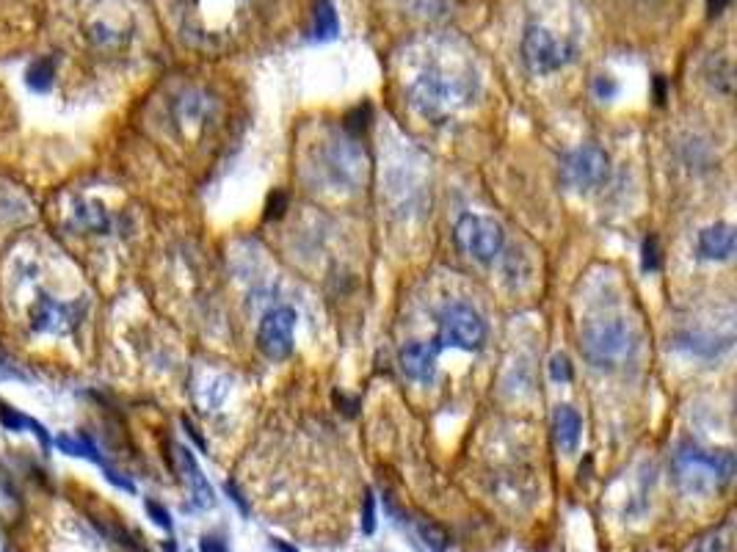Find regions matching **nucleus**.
Returning a JSON list of instances; mask_svg holds the SVG:
<instances>
[{"mask_svg":"<svg viewBox=\"0 0 737 552\" xmlns=\"http://www.w3.org/2000/svg\"><path fill=\"white\" fill-rule=\"evenodd\" d=\"M70 227L78 232H103L111 230V216L105 213V207L100 202H78V205L70 210Z\"/></svg>","mask_w":737,"mask_h":552,"instance_id":"nucleus-14","label":"nucleus"},{"mask_svg":"<svg viewBox=\"0 0 737 552\" xmlns=\"http://www.w3.org/2000/svg\"><path fill=\"white\" fill-rule=\"evenodd\" d=\"M174 456L180 461V470L185 472V481L191 483V492H194V500L202 508L213 506V489H210L208 478L202 475L199 464H196L194 453L188 448H174Z\"/></svg>","mask_w":737,"mask_h":552,"instance_id":"nucleus-15","label":"nucleus"},{"mask_svg":"<svg viewBox=\"0 0 737 552\" xmlns=\"http://www.w3.org/2000/svg\"><path fill=\"white\" fill-rule=\"evenodd\" d=\"M202 552H227L224 550V544L216 539H202Z\"/></svg>","mask_w":737,"mask_h":552,"instance_id":"nucleus-28","label":"nucleus"},{"mask_svg":"<svg viewBox=\"0 0 737 552\" xmlns=\"http://www.w3.org/2000/svg\"><path fill=\"white\" fill-rule=\"evenodd\" d=\"M608 166H611V161H608L605 150H599L597 144H583V147L566 152L561 158V180L575 191H591V188L605 183Z\"/></svg>","mask_w":737,"mask_h":552,"instance_id":"nucleus-5","label":"nucleus"},{"mask_svg":"<svg viewBox=\"0 0 737 552\" xmlns=\"http://www.w3.org/2000/svg\"><path fill=\"white\" fill-rule=\"evenodd\" d=\"M252 0H188L185 31L202 45H224L246 28Z\"/></svg>","mask_w":737,"mask_h":552,"instance_id":"nucleus-2","label":"nucleus"},{"mask_svg":"<svg viewBox=\"0 0 737 552\" xmlns=\"http://www.w3.org/2000/svg\"><path fill=\"white\" fill-rule=\"evenodd\" d=\"M86 39L94 47H100V50H119V47L127 45L130 31L122 28V25L111 23V20H105V17H97V20L86 25Z\"/></svg>","mask_w":737,"mask_h":552,"instance_id":"nucleus-17","label":"nucleus"},{"mask_svg":"<svg viewBox=\"0 0 737 552\" xmlns=\"http://www.w3.org/2000/svg\"><path fill=\"white\" fill-rule=\"evenodd\" d=\"M677 481L688 495L715 492L735 475V456L729 450H704L699 445H682L674 456Z\"/></svg>","mask_w":737,"mask_h":552,"instance_id":"nucleus-3","label":"nucleus"},{"mask_svg":"<svg viewBox=\"0 0 737 552\" xmlns=\"http://www.w3.org/2000/svg\"><path fill=\"white\" fill-rule=\"evenodd\" d=\"M147 514L152 517V522L155 525H161V528H172V517H169V511L166 508H161L158 503H152V500H147Z\"/></svg>","mask_w":737,"mask_h":552,"instance_id":"nucleus-26","label":"nucleus"},{"mask_svg":"<svg viewBox=\"0 0 737 552\" xmlns=\"http://www.w3.org/2000/svg\"><path fill=\"white\" fill-rule=\"evenodd\" d=\"M693 552H735V525L724 522L721 528L710 530L707 536L696 541Z\"/></svg>","mask_w":737,"mask_h":552,"instance_id":"nucleus-20","label":"nucleus"},{"mask_svg":"<svg viewBox=\"0 0 737 552\" xmlns=\"http://www.w3.org/2000/svg\"><path fill=\"white\" fill-rule=\"evenodd\" d=\"M473 89L475 81L470 75L439 67V64H428L415 75L409 94H412V105L420 114L437 119V116H445L470 103Z\"/></svg>","mask_w":737,"mask_h":552,"instance_id":"nucleus-1","label":"nucleus"},{"mask_svg":"<svg viewBox=\"0 0 737 552\" xmlns=\"http://www.w3.org/2000/svg\"><path fill=\"white\" fill-rule=\"evenodd\" d=\"M550 376H553V381H572V365L564 354H555L550 359Z\"/></svg>","mask_w":737,"mask_h":552,"instance_id":"nucleus-22","label":"nucleus"},{"mask_svg":"<svg viewBox=\"0 0 737 552\" xmlns=\"http://www.w3.org/2000/svg\"><path fill=\"white\" fill-rule=\"evenodd\" d=\"M644 271H657V241L646 238L644 241Z\"/></svg>","mask_w":737,"mask_h":552,"instance_id":"nucleus-27","label":"nucleus"},{"mask_svg":"<svg viewBox=\"0 0 737 552\" xmlns=\"http://www.w3.org/2000/svg\"><path fill=\"white\" fill-rule=\"evenodd\" d=\"M53 81H56V61L50 56L36 58L28 64L25 69V86L36 94H47L53 89Z\"/></svg>","mask_w":737,"mask_h":552,"instance_id":"nucleus-19","label":"nucleus"},{"mask_svg":"<svg viewBox=\"0 0 737 552\" xmlns=\"http://www.w3.org/2000/svg\"><path fill=\"white\" fill-rule=\"evenodd\" d=\"M522 56H525V64L530 67V72L547 75V72L564 67L566 61L572 58V47L558 42L547 28L530 25L528 34L522 39Z\"/></svg>","mask_w":737,"mask_h":552,"instance_id":"nucleus-8","label":"nucleus"},{"mask_svg":"<svg viewBox=\"0 0 737 552\" xmlns=\"http://www.w3.org/2000/svg\"><path fill=\"white\" fill-rule=\"evenodd\" d=\"M293 329H296V312L290 307H277V310L265 312L257 329V345L265 357L285 359L293 351Z\"/></svg>","mask_w":737,"mask_h":552,"instance_id":"nucleus-9","label":"nucleus"},{"mask_svg":"<svg viewBox=\"0 0 737 552\" xmlns=\"http://www.w3.org/2000/svg\"><path fill=\"white\" fill-rule=\"evenodd\" d=\"M580 414L572 406H558L553 417L555 442L564 453H575L577 442H580Z\"/></svg>","mask_w":737,"mask_h":552,"instance_id":"nucleus-16","label":"nucleus"},{"mask_svg":"<svg viewBox=\"0 0 737 552\" xmlns=\"http://www.w3.org/2000/svg\"><path fill=\"white\" fill-rule=\"evenodd\" d=\"M486 340V323L481 315L464 304H453L439 321V345H450L459 351H478Z\"/></svg>","mask_w":737,"mask_h":552,"instance_id":"nucleus-7","label":"nucleus"},{"mask_svg":"<svg viewBox=\"0 0 737 552\" xmlns=\"http://www.w3.org/2000/svg\"><path fill=\"white\" fill-rule=\"evenodd\" d=\"M0 426L6 428V431H12V434H23V431L34 434V437L39 439V445L45 450L53 445V439H50V434H47V428L42 426V423H36L34 417H28V414H23L20 409H14L12 403L6 401H0Z\"/></svg>","mask_w":737,"mask_h":552,"instance_id":"nucleus-13","label":"nucleus"},{"mask_svg":"<svg viewBox=\"0 0 737 552\" xmlns=\"http://www.w3.org/2000/svg\"><path fill=\"white\" fill-rule=\"evenodd\" d=\"M456 243L467 257L478 263H492L503 249V230L500 224L484 216H464L456 224Z\"/></svg>","mask_w":737,"mask_h":552,"instance_id":"nucleus-6","label":"nucleus"},{"mask_svg":"<svg viewBox=\"0 0 737 552\" xmlns=\"http://www.w3.org/2000/svg\"><path fill=\"white\" fill-rule=\"evenodd\" d=\"M274 550L277 552H296V547H290L285 541H274Z\"/></svg>","mask_w":737,"mask_h":552,"instance_id":"nucleus-30","label":"nucleus"},{"mask_svg":"<svg viewBox=\"0 0 737 552\" xmlns=\"http://www.w3.org/2000/svg\"><path fill=\"white\" fill-rule=\"evenodd\" d=\"M401 370L409 379L415 381H431L434 379V368H437V348L426 343H409L401 348Z\"/></svg>","mask_w":737,"mask_h":552,"instance_id":"nucleus-11","label":"nucleus"},{"mask_svg":"<svg viewBox=\"0 0 737 552\" xmlns=\"http://www.w3.org/2000/svg\"><path fill=\"white\" fill-rule=\"evenodd\" d=\"M699 257L702 260H729L735 254V227L732 224H715L699 232Z\"/></svg>","mask_w":737,"mask_h":552,"instance_id":"nucleus-12","label":"nucleus"},{"mask_svg":"<svg viewBox=\"0 0 737 552\" xmlns=\"http://www.w3.org/2000/svg\"><path fill=\"white\" fill-rule=\"evenodd\" d=\"M83 304H61L53 296H42L31 307V329L39 334H70L83 321Z\"/></svg>","mask_w":737,"mask_h":552,"instance_id":"nucleus-10","label":"nucleus"},{"mask_svg":"<svg viewBox=\"0 0 737 552\" xmlns=\"http://www.w3.org/2000/svg\"><path fill=\"white\" fill-rule=\"evenodd\" d=\"M362 530L373 533L376 530V497L365 495V514H362Z\"/></svg>","mask_w":737,"mask_h":552,"instance_id":"nucleus-25","label":"nucleus"},{"mask_svg":"<svg viewBox=\"0 0 737 552\" xmlns=\"http://www.w3.org/2000/svg\"><path fill=\"white\" fill-rule=\"evenodd\" d=\"M580 351L594 368H619L633 357L635 337L630 326L619 318H602L583 329Z\"/></svg>","mask_w":737,"mask_h":552,"instance_id":"nucleus-4","label":"nucleus"},{"mask_svg":"<svg viewBox=\"0 0 737 552\" xmlns=\"http://www.w3.org/2000/svg\"><path fill=\"white\" fill-rule=\"evenodd\" d=\"M597 92L602 94V97H611V94L616 92V86H613L611 81H602V78H597Z\"/></svg>","mask_w":737,"mask_h":552,"instance_id":"nucleus-29","label":"nucleus"},{"mask_svg":"<svg viewBox=\"0 0 737 552\" xmlns=\"http://www.w3.org/2000/svg\"><path fill=\"white\" fill-rule=\"evenodd\" d=\"M420 533H423V539H426V544H431L434 547V552H442L445 550V533L442 530H437L434 525H426V522H420Z\"/></svg>","mask_w":737,"mask_h":552,"instance_id":"nucleus-24","label":"nucleus"},{"mask_svg":"<svg viewBox=\"0 0 737 552\" xmlns=\"http://www.w3.org/2000/svg\"><path fill=\"white\" fill-rule=\"evenodd\" d=\"M25 379H28V376H25L23 370L17 368L12 359L0 351V381H25Z\"/></svg>","mask_w":737,"mask_h":552,"instance_id":"nucleus-23","label":"nucleus"},{"mask_svg":"<svg viewBox=\"0 0 737 552\" xmlns=\"http://www.w3.org/2000/svg\"><path fill=\"white\" fill-rule=\"evenodd\" d=\"M340 31V23H337V14H334V6L329 0H321L318 9H315V39H334Z\"/></svg>","mask_w":737,"mask_h":552,"instance_id":"nucleus-21","label":"nucleus"},{"mask_svg":"<svg viewBox=\"0 0 737 552\" xmlns=\"http://www.w3.org/2000/svg\"><path fill=\"white\" fill-rule=\"evenodd\" d=\"M56 448L61 450V453H67V456H78V459L94 461V464H100L103 470L108 467L103 456H100L97 445H94L86 434H61V437H56Z\"/></svg>","mask_w":737,"mask_h":552,"instance_id":"nucleus-18","label":"nucleus"}]
</instances>
